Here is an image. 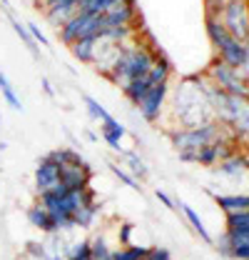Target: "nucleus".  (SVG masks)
I'll return each instance as SVG.
<instances>
[{"instance_id": "obj_1", "label": "nucleus", "mask_w": 249, "mask_h": 260, "mask_svg": "<svg viewBox=\"0 0 249 260\" xmlns=\"http://www.w3.org/2000/svg\"><path fill=\"white\" fill-rule=\"evenodd\" d=\"M170 113H172V128H194L215 120L212 105L202 90V75H189L185 78L177 90L170 93Z\"/></svg>"}, {"instance_id": "obj_2", "label": "nucleus", "mask_w": 249, "mask_h": 260, "mask_svg": "<svg viewBox=\"0 0 249 260\" xmlns=\"http://www.w3.org/2000/svg\"><path fill=\"white\" fill-rule=\"evenodd\" d=\"M159 53L152 43V38H147V45L140 40V38H132L130 43H122L120 45V55L112 65V70L105 75L115 88H127L132 80L137 78H145L150 70H152V63H155V55Z\"/></svg>"}, {"instance_id": "obj_3", "label": "nucleus", "mask_w": 249, "mask_h": 260, "mask_svg": "<svg viewBox=\"0 0 249 260\" xmlns=\"http://www.w3.org/2000/svg\"><path fill=\"white\" fill-rule=\"evenodd\" d=\"M224 133V128L217 120H210L204 125H194V128H172L167 130V138L172 143V148L177 150L182 162H197V153L212 143L215 138H219Z\"/></svg>"}, {"instance_id": "obj_4", "label": "nucleus", "mask_w": 249, "mask_h": 260, "mask_svg": "<svg viewBox=\"0 0 249 260\" xmlns=\"http://www.w3.org/2000/svg\"><path fill=\"white\" fill-rule=\"evenodd\" d=\"M204 75H207L217 88H222L224 93L237 95V98H247L249 100V83L242 78V73H239L237 68H232V65L222 63L219 58H215L212 63L207 65Z\"/></svg>"}, {"instance_id": "obj_5", "label": "nucleus", "mask_w": 249, "mask_h": 260, "mask_svg": "<svg viewBox=\"0 0 249 260\" xmlns=\"http://www.w3.org/2000/svg\"><path fill=\"white\" fill-rule=\"evenodd\" d=\"M219 20L234 40L249 43V0H227Z\"/></svg>"}, {"instance_id": "obj_6", "label": "nucleus", "mask_w": 249, "mask_h": 260, "mask_svg": "<svg viewBox=\"0 0 249 260\" xmlns=\"http://www.w3.org/2000/svg\"><path fill=\"white\" fill-rule=\"evenodd\" d=\"M170 93H172L170 83L152 85V88H150V93L142 98V103L137 105L140 115H142L150 125H155V123H159V120L164 118V113H167V103H170Z\"/></svg>"}, {"instance_id": "obj_7", "label": "nucleus", "mask_w": 249, "mask_h": 260, "mask_svg": "<svg viewBox=\"0 0 249 260\" xmlns=\"http://www.w3.org/2000/svg\"><path fill=\"white\" fill-rule=\"evenodd\" d=\"M132 23H137V0H122V3L112 5L110 10L100 13V35L110 28L132 25Z\"/></svg>"}, {"instance_id": "obj_8", "label": "nucleus", "mask_w": 249, "mask_h": 260, "mask_svg": "<svg viewBox=\"0 0 249 260\" xmlns=\"http://www.w3.org/2000/svg\"><path fill=\"white\" fill-rule=\"evenodd\" d=\"M58 183H60V165L55 160H50L48 155H43L37 160V168H35V193H48Z\"/></svg>"}, {"instance_id": "obj_9", "label": "nucleus", "mask_w": 249, "mask_h": 260, "mask_svg": "<svg viewBox=\"0 0 249 260\" xmlns=\"http://www.w3.org/2000/svg\"><path fill=\"white\" fill-rule=\"evenodd\" d=\"M219 178H224V180H232V183H239V180H244L249 175V158L244 153H232L229 158H224V160H219L215 165Z\"/></svg>"}, {"instance_id": "obj_10", "label": "nucleus", "mask_w": 249, "mask_h": 260, "mask_svg": "<svg viewBox=\"0 0 249 260\" xmlns=\"http://www.w3.org/2000/svg\"><path fill=\"white\" fill-rule=\"evenodd\" d=\"M95 170L90 168V162L88 165H82V168H60V185L65 190H85L88 185H90V180H93Z\"/></svg>"}, {"instance_id": "obj_11", "label": "nucleus", "mask_w": 249, "mask_h": 260, "mask_svg": "<svg viewBox=\"0 0 249 260\" xmlns=\"http://www.w3.org/2000/svg\"><path fill=\"white\" fill-rule=\"evenodd\" d=\"M215 53H217V58L222 60V63H227V65H232V68L239 70V68L244 65V60H247V55H249V43L234 40V38L229 35L227 43H224L222 48H217Z\"/></svg>"}, {"instance_id": "obj_12", "label": "nucleus", "mask_w": 249, "mask_h": 260, "mask_svg": "<svg viewBox=\"0 0 249 260\" xmlns=\"http://www.w3.org/2000/svg\"><path fill=\"white\" fill-rule=\"evenodd\" d=\"M25 218H28V223H30L35 230H40V233H45V235L60 233V230H58V223H55L53 215L48 213V208H43L40 203H32L30 208L25 210Z\"/></svg>"}, {"instance_id": "obj_13", "label": "nucleus", "mask_w": 249, "mask_h": 260, "mask_svg": "<svg viewBox=\"0 0 249 260\" xmlns=\"http://www.w3.org/2000/svg\"><path fill=\"white\" fill-rule=\"evenodd\" d=\"M100 135H102V140H105L115 153H120V150H122V138L127 135V128H124L117 118L107 115V118L100 123Z\"/></svg>"}, {"instance_id": "obj_14", "label": "nucleus", "mask_w": 249, "mask_h": 260, "mask_svg": "<svg viewBox=\"0 0 249 260\" xmlns=\"http://www.w3.org/2000/svg\"><path fill=\"white\" fill-rule=\"evenodd\" d=\"M97 43L100 38L97 35H88V38H77L72 45H70V53L77 63L82 65H93L95 63V55H97Z\"/></svg>"}, {"instance_id": "obj_15", "label": "nucleus", "mask_w": 249, "mask_h": 260, "mask_svg": "<svg viewBox=\"0 0 249 260\" xmlns=\"http://www.w3.org/2000/svg\"><path fill=\"white\" fill-rule=\"evenodd\" d=\"M229 238V258L232 260H249V228L239 230H224Z\"/></svg>"}, {"instance_id": "obj_16", "label": "nucleus", "mask_w": 249, "mask_h": 260, "mask_svg": "<svg viewBox=\"0 0 249 260\" xmlns=\"http://www.w3.org/2000/svg\"><path fill=\"white\" fill-rule=\"evenodd\" d=\"M175 208H180V210H182V215L187 218V223L192 225V230H194L204 243H215V238L210 235V230H207V225H204V220L199 218V213H197L192 205H187L185 200H175Z\"/></svg>"}, {"instance_id": "obj_17", "label": "nucleus", "mask_w": 249, "mask_h": 260, "mask_svg": "<svg viewBox=\"0 0 249 260\" xmlns=\"http://www.w3.org/2000/svg\"><path fill=\"white\" fill-rule=\"evenodd\" d=\"M48 158L55 160L60 168H82V165H88V160L82 158V153L75 150V148H55V150L48 153Z\"/></svg>"}, {"instance_id": "obj_18", "label": "nucleus", "mask_w": 249, "mask_h": 260, "mask_svg": "<svg viewBox=\"0 0 249 260\" xmlns=\"http://www.w3.org/2000/svg\"><path fill=\"white\" fill-rule=\"evenodd\" d=\"M215 203L224 213H239V210H249V193H227V195H217L212 193Z\"/></svg>"}, {"instance_id": "obj_19", "label": "nucleus", "mask_w": 249, "mask_h": 260, "mask_svg": "<svg viewBox=\"0 0 249 260\" xmlns=\"http://www.w3.org/2000/svg\"><path fill=\"white\" fill-rule=\"evenodd\" d=\"M170 75H172V63H170V58L159 50L155 55V63H152V70L147 73V78H150L152 85H159V83H170Z\"/></svg>"}, {"instance_id": "obj_20", "label": "nucleus", "mask_w": 249, "mask_h": 260, "mask_svg": "<svg viewBox=\"0 0 249 260\" xmlns=\"http://www.w3.org/2000/svg\"><path fill=\"white\" fill-rule=\"evenodd\" d=\"M150 88H152V83H150V78L145 75V78L132 80L127 88H122V95L127 98V103H130V105H135V108H137V105L142 103V98L150 93Z\"/></svg>"}, {"instance_id": "obj_21", "label": "nucleus", "mask_w": 249, "mask_h": 260, "mask_svg": "<svg viewBox=\"0 0 249 260\" xmlns=\"http://www.w3.org/2000/svg\"><path fill=\"white\" fill-rule=\"evenodd\" d=\"M117 155H120V158L124 160L127 170H130V173H132V175H135L137 180H145V178L150 175V168H147V162L142 160V158H140V155H137L135 150H124V148H122V150H120Z\"/></svg>"}, {"instance_id": "obj_22", "label": "nucleus", "mask_w": 249, "mask_h": 260, "mask_svg": "<svg viewBox=\"0 0 249 260\" xmlns=\"http://www.w3.org/2000/svg\"><path fill=\"white\" fill-rule=\"evenodd\" d=\"M204 30H207V38H210V43H212L215 50L222 48V45L227 43V38H229V32L222 25L219 18H204Z\"/></svg>"}, {"instance_id": "obj_23", "label": "nucleus", "mask_w": 249, "mask_h": 260, "mask_svg": "<svg viewBox=\"0 0 249 260\" xmlns=\"http://www.w3.org/2000/svg\"><path fill=\"white\" fill-rule=\"evenodd\" d=\"M75 13H77V8H75V5H55V8L45 10V20H48L53 28H60V25H65Z\"/></svg>"}, {"instance_id": "obj_24", "label": "nucleus", "mask_w": 249, "mask_h": 260, "mask_svg": "<svg viewBox=\"0 0 249 260\" xmlns=\"http://www.w3.org/2000/svg\"><path fill=\"white\" fill-rule=\"evenodd\" d=\"M97 215H100V203H97V200H95V203H88V205H82V208L72 215L75 228H93L95 220H97Z\"/></svg>"}, {"instance_id": "obj_25", "label": "nucleus", "mask_w": 249, "mask_h": 260, "mask_svg": "<svg viewBox=\"0 0 249 260\" xmlns=\"http://www.w3.org/2000/svg\"><path fill=\"white\" fill-rule=\"evenodd\" d=\"M8 18H10V25H13V30H15V35L25 43V48L32 53V58H40V53H37V43L32 40V35H30V30H28V25H23L15 15H10V10H8Z\"/></svg>"}, {"instance_id": "obj_26", "label": "nucleus", "mask_w": 249, "mask_h": 260, "mask_svg": "<svg viewBox=\"0 0 249 260\" xmlns=\"http://www.w3.org/2000/svg\"><path fill=\"white\" fill-rule=\"evenodd\" d=\"M147 250V245H120L117 250H112V260H145Z\"/></svg>"}, {"instance_id": "obj_27", "label": "nucleus", "mask_w": 249, "mask_h": 260, "mask_svg": "<svg viewBox=\"0 0 249 260\" xmlns=\"http://www.w3.org/2000/svg\"><path fill=\"white\" fill-rule=\"evenodd\" d=\"M0 93H3V98H5V103L13 108V110H23V103H20V98L15 95V88H13V83L8 80V75L0 70Z\"/></svg>"}, {"instance_id": "obj_28", "label": "nucleus", "mask_w": 249, "mask_h": 260, "mask_svg": "<svg viewBox=\"0 0 249 260\" xmlns=\"http://www.w3.org/2000/svg\"><path fill=\"white\" fill-rule=\"evenodd\" d=\"M90 250H93V260H112V248L107 245L105 233H97L90 240Z\"/></svg>"}, {"instance_id": "obj_29", "label": "nucleus", "mask_w": 249, "mask_h": 260, "mask_svg": "<svg viewBox=\"0 0 249 260\" xmlns=\"http://www.w3.org/2000/svg\"><path fill=\"white\" fill-rule=\"evenodd\" d=\"M110 170H112V175L122 183V185H127V188H132V190H142L140 188V180L127 170V168H122V165H117V162H110Z\"/></svg>"}, {"instance_id": "obj_30", "label": "nucleus", "mask_w": 249, "mask_h": 260, "mask_svg": "<svg viewBox=\"0 0 249 260\" xmlns=\"http://www.w3.org/2000/svg\"><path fill=\"white\" fill-rule=\"evenodd\" d=\"M67 260H93L90 240H77L67 248Z\"/></svg>"}, {"instance_id": "obj_31", "label": "nucleus", "mask_w": 249, "mask_h": 260, "mask_svg": "<svg viewBox=\"0 0 249 260\" xmlns=\"http://www.w3.org/2000/svg\"><path fill=\"white\" fill-rule=\"evenodd\" d=\"M224 225H227V230L249 228V210H239V213H224Z\"/></svg>"}, {"instance_id": "obj_32", "label": "nucleus", "mask_w": 249, "mask_h": 260, "mask_svg": "<svg viewBox=\"0 0 249 260\" xmlns=\"http://www.w3.org/2000/svg\"><path fill=\"white\" fill-rule=\"evenodd\" d=\"M25 258L28 260H50V250H48L45 243L30 240V243H25Z\"/></svg>"}, {"instance_id": "obj_33", "label": "nucleus", "mask_w": 249, "mask_h": 260, "mask_svg": "<svg viewBox=\"0 0 249 260\" xmlns=\"http://www.w3.org/2000/svg\"><path fill=\"white\" fill-rule=\"evenodd\" d=\"M82 100H85V108H88V115H90L93 120H100V123H102V120H105V118L110 115V113L105 110V105H102V103H100L97 98H93V95H85V98H82Z\"/></svg>"}, {"instance_id": "obj_34", "label": "nucleus", "mask_w": 249, "mask_h": 260, "mask_svg": "<svg viewBox=\"0 0 249 260\" xmlns=\"http://www.w3.org/2000/svg\"><path fill=\"white\" fill-rule=\"evenodd\" d=\"M132 233H135V225L132 223H120V228H117V243L120 245H132Z\"/></svg>"}, {"instance_id": "obj_35", "label": "nucleus", "mask_w": 249, "mask_h": 260, "mask_svg": "<svg viewBox=\"0 0 249 260\" xmlns=\"http://www.w3.org/2000/svg\"><path fill=\"white\" fill-rule=\"evenodd\" d=\"M145 260H172V253L167 248H162V245H152L147 250V258Z\"/></svg>"}, {"instance_id": "obj_36", "label": "nucleus", "mask_w": 249, "mask_h": 260, "mask_svg": "<svg viewBox=\"0 0 249 260\" xmlns=\"http://www.w3.org/2000/svg\"><path fill=\"white\" fill-rule=\"evenodd\" d=\"M35 5L45 13V10H50V8H55V5H75V8H77V0H35Z\"/></svg>"}, {"instance_id": "obj_37", "label": "nucleus", "mask_w": 249, "mask_h": 260, "mask_svg": "<svg viewBox=\"0 0 249 260\" xmlns=\"http://www.w3.org/2000/svg\"><path fill=\"white\" fill-rule=\"evenodd\" d=\"M28 30H30L32 40H35L37 45H45V48L50 45V40H48V35H45V32H43V30H40V28H37V23H28Z\"/></svg>"}, {"instance_id": "obj_38", "label": "nucleus", "mask_w": 249, "mask_h": 260, "mask_svg": "<svg viewBox=\"0 0 249 260\" xmlns=\"http://www.w3.org/2000/svg\"><path fill=\"white\" fill-rule=\"evenodd\" d=\"M215 248H217V253L222 258H229V238H227V233H222L215 240Z\"/></svg>"}, {"instance_id": "obj_39", "label": "nucleus", "mask_w": 249, "mask_h": 260, "mask_svg": "<svg viewBox=\"0 0 249 260\" xmlns=\"http://www.w3.org/2000/svg\"><path fill=\"white\" fill-rule=\"evenodd\" d=\"M155 198L159 200V203H162V205H164V208H170V210L175 208V200H172L170 195L164 193V190H159V188H157V190H155Z\"/></svg>"}, {"instance_id": "obj_40", "label": "nucleus", "mask_w": 249, "mask_h": 260, "mask_svg": "<svg viewBox=\"0 0 249 260\" xmlns=\"http://www.w3.org/2000/svg\"><path fill=\"white\" fill-rule=\"evenodd\" d=\"M40 85H43V93L48 98H55V90H53V83L48 78H40Z\"/></svg>"}, {"instance_id": "obj_41", "label": "nucleus", "mask_w": 249, "mask_h": 260, "mask_svg": "<svg viewBox=\"0 0 249 260\" xmlns=\"http://www.w3.org/2000/svg\"><path fill=\"white\" fill-rule=\"evenodd\" d=\"M239 73H242V78L249 83V55H247V60H244V65L239 68Z\"/></svg>"}, {"instance_id": "obj_42", "label": "nucleus", "mask_w": 249, "mask_h": 260, "mask_svg": "<svg viewBox=\"0 0 249 260\" xmlns=\"http://www.w3.org/2000/svg\"><path fill=\"white\" fill-rule=\"evenodd\" d=\"M0 3H3V8H5V10H10V3H8V0H0Z\"/></svg>"}]
</instances>
